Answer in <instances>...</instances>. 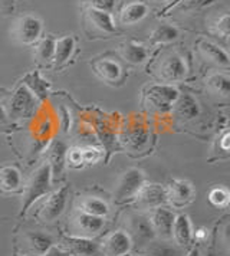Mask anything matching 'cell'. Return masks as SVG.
I'll return each instance as SVG.
<instances>
[{
    "instance_id": "1",
    "label": "cell",
    "mask_w": 230,
    "mask_h": 256,
    "mask_svg": "<svg viewBox=\"0 0 230 256\" xmlns=\"http://www.w3.org/2000/svg\"><path fill=\"white\" fill-rule=\"evenodd\" d=\"M50 187H52V168L49 163H45L29 177L26 186L23 187L22 209L19 214L24 216L28 210L34 206L36 200L48 196L50 193Z\"/></svg>"
},
{
    "instance_id": "2",
    "label": "cell",
    "mask_w": 230,
    "mask_h": 256,
    "mask_svg": "<svg viewBox=\"0 0 230 256\" xmlns=\"http://www.w3.org/2000/svg\"><path fill=\"white\" fill-rule=\"evenodd\" d=\"M146 183L144 173L140 168H128L122 173L115 187L114 200L116 203H124L128 200H134L138 190Z\"/></svg>"
},
{
    "instance_id": "3",
    "label": "cell",
    "mask_w": 230,
    "mask_h": 256,
    "mask_svg": "<svg viewBox=\"0 0 230 256\" xmlns=\"http://www.w3.org/2000/svg\"><path fill=\"white\" fill-rule=\"evenodd\" d=\"M146 96L151 108L166 112L174 106L176 101L180 96V92L170 84H158V85H151L147 90Z\"/></svg>"
},
{
    "instance_id": "4",
    "label": "cell",
    "mask_w": 230,
    "mask_h": 256,
    "mask_svg": "<svg viewBox=\"0 0 230 256\" xmlns=\"http://www.w3.org/2000/svg\"><path fill=\"white\" fill-rule=\"evenodd\" d=\"M138 209L152 210L167 203V186L160 183H144L134 198Z\"/></svg>"
},
{
    "instance_id": "5",
    "label": "cell",
    "mask_w": 230,
    "mask_h": 256,
    "mask_svg": "<svg viewBox=\"0 0 230 256\" xmlns=\"http://www.w3.org/2000/svg\"><path fill=\"white\" fill-rule=\"evenodd\" d=\"M36 96L26 86L20 85L9 101V116L14 118H29L36 110Z\"/></svg>"
},
{
    "instance_id": "6",
    "label": "cell",
    "mask_w": 230,
    "mask_h": 256,
    "mask_svg": "<svg viewBox=\"0 0 230 256\" xmlns=\"http://www.w3.org/2000/svg\"><path fill=\"white\" fill-rule=\"evenodd\" d=\"M69 187L62 186L48 194L42 209L39 210V218L44 222H55L66 208Z\"/></svg>"
},
{
    "instance_id": "7",
    "label": "cell",
    "mask_w": 230,
    "mask_h": 256,
    "mask_svg": "<svg viewBox=\"0 0 230 256\" xmlns=\"http://www.w3.org/2000/svg\"><path fill=\"white\" fill-rule=\"evenodd\" d=\"M42 35V20L34 14L22 16L14 26V38L22 45H34Z\"/></svg>"
},
{
    "instance_id": "8",
    "label": "cell",
    "mask_w": 230,
    "mask_h": 256,
    "mask_svg": "<svg viewBox=\"0 0 230 256\" xmlns=\"http://www.w3.org/2000/svg\"><path fill=\"white\" fill-rule=\"evenodd\" d=\"M194 196V187L188 180L176 178L172 180V183L167 186V202L176 209H182L190 204Z\"/></svg>"
},
{
    "instance_id": "9",
    "label": "cell",
    "mask_w": 230,
    "mask_h": 256,
    "mask_svg": "<svg viewBox=\"0 0 230 256\" xmlns=\"http://www.w3.org/2000/svg\"><path fill=\"white\" fill-rule=\"evenodd\" d=\"M105 226V218L92 216L84 212H78L72 219V229L75 236L92 239L94 236L100 234Z\"/></svg>"
},
{
    "instance_id": "10",
    "label": "cell",
    "mask_w": 230,
    "mask_h": 256,
    "mask_svg": "<svg viewBox=\"0 0 230 256\" xmlns=\"http://www.w3.org/2000/svg\"><path fill=\"white\" fill-rule=\"evenodd\" d=\"M176 214L172 210L167 209L164 206L156 208L150 212L148 222L151 224V229L154 234L160 236L161 239H170L172 232V224H174Z\"/></svg>"
},
{
    "instance_id": "11",
    "label": "cell",
    "mask_w": 230,
    "mask_h": 256,
    "mask_svg": "<svg viewBox=\"0 0 230 256\" xmlns=\"http://www.w3.org/2000/svg\"><path fill=\"white\" fill-rule=\"evenodd\" d=\"M70 256H94L98 254L100 246L92 239L75 234H65L60 238V246Z\"/></svg>"
},
{
    "instance_id": "12",
    "label": "cell",
    "mask_w": 230,
    "mask_h": 256,
    "mask_svg": "<svg viewBox=\"0 0 230 256\" xmlns=\"http://www.w3.org/2000/svg\"><path fill=\"white\" fill-rule=\"evenodd\" d=\"M187 75V66L184 59L177 55V54H172L160 65V76L164 82H178L186 78Z\"/></svg>"
},
{
    "instance_id": "13",
    "label": "cell",
    "mask_w": 230,
    "mask_h": 256,
    "mask_svg": "<svg viewBox=\"0 0 230 256\" xmlns=\"http://www.w3.org/2000/svg\"><path fill=\"white\" fill-rule=\"evenodd\" d=\"M132 248V240L130 233L126 230H115L102 244V252L105 256H124L130 254Z\"/></svg>"
},
{
    "instance_id": "14",
    "label": "cell",
    "mask_w": 230,
    "mask_h": 256,
    "mask_svg": "<svg viewBox=\"0 0 230 256\" xmlns=\"http://www.w3.org/2000/svg\"><path fill=\"white\" fill-rule=\"evenodd\" d=\"M26 249L30 256H42L54 246V240L49 234L42 232H28L24 234Z\"/></svg>"
},
{
    "instance_id": "15",
    "label": "cell",
    "mask_w": 230,
    "mask_h": 256,
    "mask_svg": "<svg viewBox=\"0 0 230 256\" xmlns=\"http://www.w3.org/2000/svg\"><path fill=\"white\" fill-rule=\"evenodd\" d=\"M172 238H174L176 244L178 246H188L193 240V228L192 220L187 214H177L172 224Z\"/></svg>"
},
{
    "instance_id": "16",
    "label": "cell",
    "mask_w": 230,
    "mask_h": 256,
    "mask_svg": "<svg viewBox=\"0 0 230 256\" xmlns=\"http://www.w3.org/2000/svg\"><path fill=\"white\" fill-rule=\"evenodd\" d=\"M22 187V174L14 166L0 167V192L14 193Z\"/></svg>"
},
{
    "instance_id": "17",
    "label": "cell",
    "mask_w": 230,
    "mask_h": 256,
    "mask_svg": "<svg viewBox=\"0 0 230 256\" xmlns=\"http://www.w3.org/2000/svg\"><path fill=\"white\" fill-rule=\"evenodd\" d=\"M198 49H200L202 55L207 60L216 64L218 66H224V68L229 66V56H228V54L220 46L214 45L213 42L206 40V39H202V40H198Z\"/></svg>"
},
{
    "instance_id": "18",
    "label": "cell",
    "mask_w": 230,
    "mask_h": 256,
    "mask_svg": "<svg viewBox=\"0 0 230 256\" xmlns=\"http://www.w3.org/2000/svg\"><path fill=\"white\" fill-rule=\"evenodd\" d=\"M148 13V8L146 3H141V2H134V3H130L126 4V8L121 10L120 13V22L122 24H136L138 22H141Z\"/></svg>"
},
{
    "instance_id": "19",
    "label": "cell",
    "mask_w": 230,
    "mask_h": 256,
    "mask_svg": "<svg viewBox=\"0 0 230 256\" xmlns=\"http://www.w3.org/2000/svg\"><path fill=\"white\" fill-rule=\"evenodd\" d=\"M94 70L104 81L115 82L121 78V66L115 60H110V59L96 60L94 64Z\"/></svg>"
},
{
    "instance_id": "20",
    "label": "cell",
    "mask_w": 230,
    "mask_h": 256,
    "mask_svg": "<svg viewBox=\"0 0 230 256\" xmlns=\"http://www.w3.org/2000/svg\"><path fill=\"white\" fill-rule=\"evenodd\" d=\"M88 19L101 32H105V34H115L116 32V26H115L114 20H112L111 13L96 10V9L91 8L88 10Z\"/></svg>"
},
{
    "instance_id": "21",
    "label": "cell",
    "mask_w": 230,
    "mask_h": 256,
    "mask_svg": "<svg viewBox=\"0 0 230 256\" xmlns=\"http://www.w3.org/2000/svg\"><path fill=\"white\" fill-rule=\"evenodd\" d=\"M121 56L132 65H140L147 59L148 50H147V48L140 45V44L126 42L121 46Z\"/></svg>"
},
{
    "instance_id": "22",
    "label": "cell",
    "mask_w": 230,
    "mask_h": 256,
    "mask_svg": "<svg viewBox=\"0 0 230 256\" xmlns=\"http://www.w3.org/2000/svg\"><path fill=\"white\" fill-rule=\"evenodd\" d=\"M80 212L88 213L92 216H98V218H106L110 213V206L102 198H85L80 200Z\"/></svg>"
},
{
    "instance_id": "23",
    "label": "cell",
    "mask_w": 230,
    "mask_h": 256,
    "mask_svg": "<svg viewBox=\"0 0 230 256\" xmlns=\"http://www.w3.org/2000/svg\"><path fill=\"white\" fill-rule=\"evenodd\" d=\"M174 105H176V112L184 120H192L198 116V112H200L198 102L192 95H180Z\"/></svg>"
},
{
    "instance_id": "24",
    "label": "cell",
    "mask_w": 230,
    "mask_h": 256,
    "mask_svg": "<svg viewBox=\"0 0 230 256\" xmlns=\"http://www.w3.org/2000/svg\"><path fill=\"white\" fill-rule=\"evenodd\" d=\"M75 49V39L72 36H64L60 39L55 40V56H54V62L58 66L65 64L70 55L74 54Z\"/></svg>"
},
{
    "instance_id": "25",
    "label": "cell",
    "mask_w": 230,
    "mask_h": 256,
    "mask_svg": "<svg viewBox=\"0 0 230 256\" xmlns=\"http://www.w3.org/2000/svg\"><path fill=\"white\" fill-rule=\"evenodd\" d=\"M178 35L180 34L176 26L162 24L152 30L150 40H151V44H170L172 40H176Z\"/></svg>"
},
{
    "instance_id": "26",
    "label": "cell",
    "mask_w": 230,
    "mask_h": 256,
    "mask_svg": "<svg viewBox=\"0 0 230 256\" xmlns=\"http://www.w3.org/2000/svg\"><path fill=\"white\" fill-rule=\"evenodd\" d=\"M207 86L212 92L222 98H228L230 95V78L228 74H214L207 80Z\"/></svg>"
},
{
    "instance_id": "27",
    "label": "cell",
    "mask_w": 230,
    "mask_h": 256,
    "mask_svg": "<svg viewBox=\"0 0 230 256\" xmlns=\"http://www.w3.org/2000/svg\"><path fill=\"white\" fill-rule=\"evenodd\" d=\"M55 40L54 38L48 36L45 39H42L39 42V45L36 48V58L39 59L44 64H49L54 60L55 56Z\"/></svg>"
},
{
    "instance_id": "28",
    "label": "cell",
    "mask_w": 230,
    "mask_h": 256,
    "mask_svg": "<svg viewBox=\"0 0 230 256\" xmlns=\"http://www.w3.org/2000/svg\"><path fill=\"white\" fill-rule=\"evenodd\" d=\"M208 202L218 209H224L228 208L230 200V193L228 190V187L224 186H214L213 188H210L208 192Z\"/></svg>"
},
{
    "instance_id": "29",
    "label": "cell",
    "mask_w": 230,
    "mask_h": 256,
    "mask_svg": "<svg viewBox=\"0 0 230 256\" xmlns=\"http://www.w3.org/2000/svg\"><path fill=\"white\" fill-rule=\"evenodd\" d=\"M131 228L134 233L137 234L138 238H142V239H148L154 236V232L151 229V224H150L148 218H142V216H136L131 219Z\"/></svg>"
},
{
    "instance_id": "30",
    "label": "cell",
    "mask_w": 230,
    "mask_h": 256,
    "mask_svg": "<svg viewBox=\"0 0 230 256\" xmlns=\"http://www.w3.org/2000/svg\"><path fill=\"white\" fill-rule=\"evenodd\" d=\"M65 156H66V148H65L64 142H55V146H54V148H52V162H54V163H49L50 168L54 170V168H55L54 166H56L58 164L56 170L58 172H60L62 166L65 163Z\"/></svg>"
},
{
    "instance_id": "31",
    "label": "cell",
    "mask_w": 230,
    "mask_h": 256,
    "mask_svg": "<svg viewBox=\"0 0 230 256\" xmlns=\"http://www.w3.org/2000/svg\"><path fill=\"white\" fill-rule=\"evenodd\" d=\"M30 80L34 82H36V84H32V82H29V85L32 86V92L34 91V96L36 95H39V96H45L46 92H48V88H49V84H48V81H45V80H42L40 78V75H38V74H29L28 75Z\"/></svg>"
},
{
    "instance_id": "32",
    "label": "cell",
    "mask_w": 230,
    "mask_h": 256,
    "mask_svg": "<svg viewBox=\"0 0 230 256\" xmlns=\"http://www.w3.org/2000/svg\"><path fill=\"white\" fill-rule=\"evenodd\" d=\"M82 150V163L84 164H95L101 160V152L94 147H85Z\"/></svg>"
},
{
    "instance_id": "33",
    "label": "cell",
    "mask_w": 230,
    "mask_h": 256,
    "mask_svg": "<svg viewBox=\"0 0 230 256\" xmlns=\"http://www.w3.org/2000/svg\"><path fill=\"white\" fill-rule=\"evenodd\" d=\"M115 3H116V0H90L92 9L102 10V12L106 13L114 12Z\"/></svg>"
},
{
    "instance_id": "34",
    "label": "cell",
    "mask_w": 230,
    "mask_h": 256,
    "mask_svg": "<svg viewBox=\"0 0 230 256\" xmlns=\"http://www.w3.org/2000/svg\"><path fill=\"white\" fill-rule=\"evenodd\" d=\"M229 14L224 13L222 18H218V20L216 22V32L224 39L229 36Z\"/></svg>"
},
{
    "instance_id": "35",
    "label": "cell",
    "mask_w": 230,
    "mask_h": 256,
    "mask_svg": "<svg viewBox=\"0 0 230 256\" xmlns=\"http://www.w3.org/2000/svg\"><path fill=\"white\" fill-rule=\"evenodd\" d=\"M66 158H68L69 164L74 166V167L84 166V163H82V150L80 148H70L68 154H66Z\"/></svg>"
},
{
    "instance_id": "36",
    "label": "cell",
    "mask_w": 230,
    "mask_h": 256,
    "mask_svg": "<svg viewBox=\"0 0 230 256\" xmlns=\"http://www.w3.org/2000/svg\"><path fill=\"white\" fill-rule=\"evenodd\" d=\"M218 142H220V150L223 152H229L230 146V132L229 130H224L223 134L218 137Z\"/></svg>"
},
{
    "instance_id": "37",
    "label": "cell",
    "mask_w": 230,
    "mask_h": 256,
    "mask_svg": "<svg viewBox=\"0 0 230 256\" xmlns=\"http://www.w3.org/2000/svg\"><path fill=\"white\" fill-rule=\"evenodd\" d=\"M42 256H70V255H69L66 250H64L62 248H59V246H55V244H54V246L46 252L45 255H42Z\"/></svg>"
},
{
    "instance_id": "38",
    "label": "cell",
    "mask_w": 230,
    "mask_h": 256,
    "mask_svg": "<svg viewBox=\"0 0 230 256\" xmlns=\"http://www.w3.org/2000/svg\"><path fill=\"white\" fill-rule=\"evenodd\" d=\"M207 234H208V230H207L206 228H200L196 232H193V238H196L197 240H204L207 238Z\"/></svg>"
},
{
    "instance_id": "39",
    "label": "cell",
    "mask_w": 230,
    "mask_h": 256,
    "mask_svg": "<svg viewBox=\"0 0 230 256\" xmlns=\"http://www.w3.org/2000/svg\"><path fill=\"white\" fill-rule=\"evenodd\" d=\"M146 256H176V254L172 250H168V249H161V250L152 252V254H148Z\"/></svg>"
},
{
    "instance_id": "40",
    "label": "cell",
    "mask_w": 230,
    "mask_h": 256,
    "mask_svg": "<svg viewBox=\"0 0 230 256\" xmlns=\"http://www.w3.org/2000/svg\"><path fill=\"white\" fill-rule=\"evenodd\" d=\"M6 120H8V114H6L4 108H3V106H0V124L6 122Z\"/></svg>"
},
{
    "instance_id": "41",
    "label": "cell",
    "mask_w": 230,
    "mask_h": 256,
    "mask_svg": "<svg viewBox=\"0 0 230 256\" xmlns=\"http://www.w3.org/2000/svg\"><path fill=\"white\" fill-rule=\"evenodd\" d=\"M186 256H200V250L197 248H193V249H190V252Z\"/></svg>"
},
{
    "instance_id": "42",
    "label": "cell",
    "mask_w": 230,
    "mask_h": 256,
    "mask_svg": "<svg viewBox=\"0 0 230 256\" xmlns=\"http://www.w3.org/2000/svg\"><path fill=\"white\" fill-rule=\"evenodd\" d=\"M12 256H20V255H19V254H18L16 250H13V252H12Z\"/></svg>"
},
{
    "instance_id": "43",
    "label": "cell",
    "mask_w": 230,
    "mask_h": 256,
    "mask_svg": "<svg viewBox=\"0 0 230 256\" xmlns=\"http://www.w3.org/2000/svg\"><path fill=\"white\" fill-rule=\"evenodd\" d=\"M3 92H4V90H3V88H0V96L3 95Z\"/></svg>"
},
{
    "instance_id": "44",
    "label": "cell",
    "mask_w": 230,
    "mask_h": 256,
    "mask_svg": "<svg viewBox=\"0 0 230 256\" xmlns=\"http://www.w3.org/2000/svg\"><path fill=\"white\" fill-rule=\"evenodd\" d=\"M154 2H167V0H154Z\"/></svg>"
},
{
    "instance_id": "45",
    "label": "cell",
    "mask_w": 230,
    "mask_h": 256,
    "mask_svg": "<svg viewBox=\"0 0 230 256\" xmlns=\"http://www.w3.org/2000/svg\"><path fill=\"white\" fill-rule=\"evenodd\" d=\"M124 256H128V255H124Z\"/></svg>"
}]
</instances>
